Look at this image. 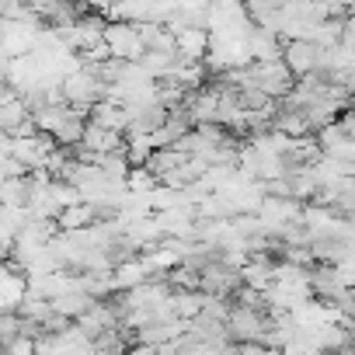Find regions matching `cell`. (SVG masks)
Masks as SVG:
<instances>
[{"instance_id": "8992f818", "label": "cell", "mask_w": 355, "mask_h": 355, "mask_svg": "<svg viewBox=\"0 0 355 355\" xmlns=\"http://www.w3.org/2000/svg\"><path fill=\"white\" fill-rule=\"evenodd\" d=\"M80 146L91 153H112V150H125V136H122V129H108V125H98L87 119Z\"/></svg>"}, {"instance_id": "9a60e30c", "label": "cell", "mask_w": 355, "mask_h": 355, "mask_svg": "<svg viewBox=\"0 0 355 355\" xmlns=\"http://www.w3.org/2000/svg\"><path fill=\"white\" fill-rule=\"evenodd\" d=\"M338 122H341V125H345V132H348V136L355 139V108L341 112V115H338Z\"/></svg>"}, {"instance_id": "ba28073f", "label": "cell", "mask_w": 355, "mask_h": 355, "mask_svg": "<svg viewBox=\"0 0 355 355\" xmlns=\"http://www.w3.org/2000/svg\"><path fill=\"white\" fill-rule=\"evenodd\" d=\"M87 119L98 122V125H108V129H122V132H125V125H129V108H125L122 101H115V98H98V101L87 108Z\"/></svg>"}, {"instance_id": "2e32d148", "label": "cell", "mask_w": 355, "mask_h": 355, "mask_svg": "<svg viewBox=\"0 0 355 355\" xmlns=\"http://www.w3.org/2000/svg\"><path fill=\"white\" fill-rule=\"evenodd\" d=\"M8 258H11V248H8V244H0V265H4Z\"/></svg>"}, {"instance_id": "52a82bcc", "label": "cell", "mask_w": 355, "mask_h": 355, "mask_svg": "<svg viewBox=\"0 0 355 355\" xmlns=\"http://www.w3.org/2000/svg\"><path fill=\"white\" fill-rule=\"evenodd\" d=\"M174 42H178V56H182V60H206V53H209V28L185 25V28L174 32Z\"/></svg>"}, {"instance_id": "6da1fadb", "label": "cell", "mask_w": 355, "mask_h": 355, "mask_svg": "<svg viewBox=\"0 0 355 355\" xmlns=\"http://www.w3.org/2000/svg\"><path fill=\"white\" fill-rule=\"evenodd\" d=\"M60 87H63V98H67L70 105L84 108V112L105 94V80H101V73H98V63H80L73 73L63 77Z\"/></svg>"}, {"instance_id": "30bf717a", "label": "cell", "mask_w": 355, "mask_h": 355, "mask_svg": "<svg viewBox=\"0 0 355 355\" xmlns=\"http://www.w3.org/2000/svg\"><path fill=\"white\" fill-rule=\"evenodd\" d=\"M150 275H153V272H150V265H146L143 258H122V261L112 268V279H115V289H119V293L139 286V282L150 279Z\"/></svg>"}, {"instance_id": "8fae6325", "label": "cell", "mask_w": 355, "mask_h": 355, "mask_svg": "<svg viewBox=\"0 0 355 355\" xmlns=\"http://www.w3.org/2000/svg\"><path fill=\"white\" fill-rule=\"evenodd\" d=\"M94 220H98V209H94L91 202H84V199L70 202V206L60 209V216H56L60 230H80V227H91Z\"/></svg>"}, {"instance_id": "4fadbf2b", "label": "cell", "mask_w": 355, "mask_h": 355, "mask_svg": "<svg viewBox=\"0 0 355 355\" xmlns=\"http://www.w3.org/2000/svg\"><path fill=\"white\" fill-rule=\"evenodd\" d=\"M153 153V136L150 132H139V129H125V157L129 164H146V157Z\"/></svg>"}, {"instance_id": "9c48e42d", "label": "cell", "mask_w": 355, "mask_h": 355, "mask_svg": "<svg viewBox=\"0 0 355 355\" xmlns=\"http://www.w3.org/2000/svg\"><path fill=\"white\" fill-rule=\"evenodd\" d=\"M248 49H251V60L265 63V60H282V39L261 25H251L248 32Z\"/></svg>"}, {"instance_id": "5b68a950", "label": "cell", "mask_w": 355, "mask_h": 355, "mask_svg": "<svg viewBox=\"0 0 355 355\" xmlns=\"http://www.w3.org/2000/svg\"><path fill=\"white\" fill-rule=\"evenodd\" d=\"M153 216H157L164 237H196V227H199L196 206H171V209H160Z\"/></svg>"}, {"instance_id": "7a4b0ae2", "label": "cell", "mask_w": 355, "mask_h": 355, "mask_svg": "<svg viewBox=\"0 0 355 355\" xmlns=\"http://www.w3.org/2000/svg\"><path fill=\"white\" fill-rule=\"evenodd\" d=\"M105 46L115 60H132V63L146 53V42H143L139 28L132 21H122V18H112L105 25Z\"/></svg>"}, {"instance_id": "277c9868", "label": "cell", "mask_w": 355, "mask_h": 355, "mask_svg": "<svg viewBox=\"0 0 355 355\" xmlns=\"http://www.w3.org/2000/svg\"><path fill=\"white\" fill-rule=\"evenodd\" d=\"M320 49L324 46H317L310 39H286L282 42V60H286V67L296 77H306V73H313L320 67Z\"/></svg>"}, {"instance_id": "e0dca14e", "label": "cell", "mask_w": 355, "mask_h": 355, "mask_svg": "<svg viewBox=\"0 0 355 355\" xmlns=\"http://www.w3.org/2000/svg\"><path fill=\"white\" fill-rule=\"evenodd\" d=\"M348 15H355V0H348Z\"/></svg>"}, {"instance_id": "5bb4252c", "label": "cell", "mask_w": 355, "mask_h": 355, "mask_svg": "<svg viewBox=\"0 0 355 355\" xmlns=\"http://www.w3.org/2000/svg\"><path fill=\"white\" fill-rule=\"evenodd\" d=\"M108 178H115V182H125L129 178V157H125V150H112V153H98V160H94Z\"/></svg>"}, {"instance_id": "3957f363", "label": "cell", "mask_w": 355, "mask_h": 355, "mask_svg": "<svg viewBox=\"0 0 355 355\" xmlns=\"http://www.w3.org/2000/svg\"><path fill=\"white\" fill-rule=\"evenodd\" d=\"M199 289L206 293H220V296H234V289H241V268L227 265L220 254L209 258L199 268Z\"/></svg>"}, {"instance_id": "7c38bea8", "label": "cell", "mask_w": 355, "mask_h": 355, "mask_svg": "<svg viewBox=\"0 0 355 355\" xmlns=\"http://www.w3.org/2000/svg\"><path fill=\"white\" fill-rule=\"evenodd\" d=\"M32 192V178L28 174H11L0 182V206H25Z\"/></svg>"}]
</instances>
